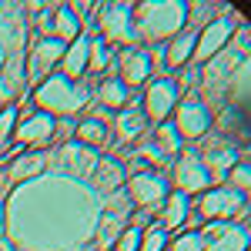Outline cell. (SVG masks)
<instances>
[{
    "label": "cell",
    "mask_w": 251,
    "mask_h": 251,
    "mask_svg": "<svg viewBox=\"0 0 251 251\" xmlns=\"http://www.w3.org/2000/svg\"><path fill=\"white\" fill-rule=\"evenodd\" d=\"M184 24H188V3H164V0L134 3V40L161 44L181 34Z\"/></svg>",
    "instance_id": "obj_1"
},
{
    "label": "cell",
    "mask_w": 251,
    "mask_h": 251,
    "mask_svg": "<svg viewBox=\"0 0 251 251\" xmlns=\"http://www.w3.org/2000/svg\"><path fill=\"white\" fill-rule=\"evenodd\" d=\"M34 100H37L40 111L50 117H74L77 111H84L91 104V87L80 84V80H67L60 74H50L34 91Z\"/></svg>",
    "instance_id": "obj_2"
},
{
    "label": "cell",
    "mask_w": 251,
    "mask_h": 251,
    "mask_svg": "<svg viewBox=\"0 0 251 251\" xmlns=\"http://www.w3.org/2000/svg\"><path fill=\"white\" fill-rule=\"evenodd\" d=\"M191 214L201 225H234V218H241V225H245L248 221V194H238L228 184L208 188L204 194H198Z\"/></svg>",
    "instance_id": "obj_3"
},
{
    "label": "cell",
    "mask_w": 251,
    "mask_h": 251,
    "mask_svg": "<svg viewBox=\"0 0 251 251\" xmlns=\"http://www.w3.org/2000/svg\"><path fill=\"white\" fill-rule=\"evenodd\" d=\"M94 20H97V34L111 50L121 47H137L134 40V3H97L94 7Z\"/></svg>",
    "instance_id": "obj_4"
},
{
    "label": "cell",
    "mask_w": 251,
    "mask_h": 251,
    "mask_svg": "<svg viewBox=\"0 0 251 251\" xmlns=\"http://www.w3.org/2000/svg\"><path fill=\"white\" fill-rule=\"evenodd\" d=\"M168 191H171V184H168L164 171H154V168H141V171H134L127 177V201L148 214L164 204Z\"/></svg>",
    "instance_id": "obj_5"
},
{
    "label": "cell",
    "mask_w": 251,
    "mask_h": 251,
    "mask_svg": "<svg viewBox=\"0 0 251 251\" xmlns=\"http://www.w3.org/2000/svg\"><path fill=\"white\" fill-rule=\"evenodd\" d=\"M117 71V80L127 87V91H134V87H144V84H151L157 71V57H154V47L148 50V47H127V50H121L111 64Z\"/></svg>",
    "instance_id": "obj_6"
},
{
    "label": "cell",
    "mask_w": 251,
    "mask_h": 251,
    "mask_svg": "<svg viewBox=\"0 0 251 251\" xmlns=\"http://www.w3.org/2000/svg\"><path fill=\"white\" fill-rule=\"evenodd\" d=\"M211 121H214L211 104L201 100L198 94L177 100V107H174V127H177V134L184 137V144L188 141H201V137L211 134Z\"/></svg>",
    "instance_id": "obj_7"
},
{
    "label": "cell",
    "mask_w": 251,
    "mask_h": 251,
    "mask_svg": "<svg viewBox=\"0 0 251 251\" xmlns=\"http://www.w3.org/2000/svg\"><path fill=\"white\" fill-rule=\"evenodd\" d=\"M177 100H181L177 80L154 77L148 87H144V94H141V104H137V107H141V114L148 117V124H164V121H171Z\"/></svg>",
    "instance_id": "obj_8"
},
{
    "label": "cell",
    "mask_w": 251,
    "mask_h": 251,
    "mask_svg": "<svg viewBox=\"0 0 251 251\" xmlns=\"http://www.w3.org/2000/svg\"><path fill=\"white\" fill-rule=\"evenodd\" d=\"M234 30H238V20L228 17V14H218L211 24H204L198 34H194V54H191V64H208L214 54H221L228 44H231Z\"/></svg>",
    "instance_id": "obj_9"
},
{
    "label": "cell",
    "mask_w": 251,
    "mask_h": 251,
    "mask_svg": "<svg viewBox=\"0 0 251 251\" xmlns=\"http://www.w3.org/2000/svg\"><path fill=\"white\" fill-rule=\"evenodd\" d=\"M171 177H174V191L181 194H204L208 188H214L211 171L204 168V161L198 157V151H181V154L171 161Z\"/></svg>",
    "instance_id": "obj_10"
},
{
    "label": "cell",
    "mask_w": 251,
    "mask_h": 251,
    "mask_svg": "<svg viewBox=\"0 0 251 251\" xmlns=\"http://www.w3.org/2000/svg\"><path fill=\"white\" fill-rule=\"evenodd\" d=\"M67 44L57 37H34V44L27 47V60H24V74L27 80H40L50 77L60 67V57H64Z\"/></svg>",
    "instance_id": "obj_11"
},
{
    "label": "cell",
    "mask_w": 251,
    "mask_h": 251,
    "mask_svg": "<svg viewBox=\"0 0 251 251\" xmlns=\"http://www.w3.org/2000/svg\"><path fill=\"white\" fill-rule=\"evenodd\" d=\"M194 151H198V157L204 161V168L211 171V177H225V174H228V171L234 168V164L241 161V154H238V148H234L231 141L218 137V134L201 137V144H198Z\"/></svg>",
    "instance_id": "obj_12"
},
{
    "label": "cell",
    "mask_w": 251,
    "mask_h": 251,
    "mask_svg": "<svg viewBox=\"0 0 251 251\" xmlns=\"http://www.w3.org/2000/svg\"><path fill=\"white\" fill-rule=\"evenodd\" d=\"M54 134H57V117L44 114V111H34L30 117H24L14 131V141L20 148H44V144H54Z\"/></svg>",
    "instance_id": "obj_13"
},
{
    "label": "cell",
    "mask_w": 251,
    "mask_h": 251,
    "mask_svg": "<svg viewBox=\"0 0 251 251\" xmlns=\"http://www.w3.org/2000/svg\"><path fill=\"white\" fill-rule=\"evenodd\" d=\"M148 117L141 114V107L137 104H127L124 111H117L114 124H111V141L121 144V148H134L137 141H144L148 137Z\"/></svg>",
    "instance_id": "obj_14"
},
{
    "label": "cell",
    "mask_w": 251,
    "mask_h": 251,
    "mask_svg": "<svg viewBox=\"0 0 251 251\" xmlns=\"http://www.w3.org/2000/svg\"><path fill=\"white\" fill-rule=\"evenodd\" d=\"M57 161H60V168L71 174L74 181H87V177H91V171L97 168L100 154H97V151H91V148H84V144H77V141H67V144H60Z\"/></svg>",
    "instance_id": "obj_15"
},
{
    "label": "cell",
    "mask_w": 251,
    "mask_h": 251,
    "mask_svg": "<svg viewBox=\"0 0 251 251\" xmlns=\"http://www.w3.org/2000/svg\"><path fill=\"white\" fill-rule=\"evenodd\" d=\"M91 184H94L97 198L104 194H114V191H124V181H127V171H124V164L117 161V157H100L97 161V168L91 171V177H87Z\"/></svg>",
    "instance_id": "obj_16"
},
{
    "label": "cell",
    "mask_w": 251,
    "mask_h": 251,
    "mask_svg": "<svg viewBox=\"0 0 251 251\" xmlns=\"http://www.w3.org/2000/svg\"><path fill=\"white\" fill-rule=\"evenodd\" d=\"M87 54H91V37L80 34V37L64 50L57 74H60V77H67V80H84V77H87Z\"/></svg>",
    "instance_id": "obj_17"
},
{
    "label": "cell",
    "mask_w": 251,
    "mask_h": 251,
    "mask_svg": "<svg viewBox=\"0 0 251 251\" xmlns=\"http://www.w3.org/2000/svg\"><path fill=\"white\" fill-rule=\"evenodd\" d=\"M74 141L84 144V148H91V151H100V148L111 144V124H107L104 117H97V114H87L84 121H77Z\"/></svg>",
    "instance_id": "obj_18"
},
{
    "label": "cell",
    "mask_w": 251,
    "mask_h": 251,
    "mask_svg": "<svg viewBox=\"0 0 251 251\" xmlns=\"http://www.w3.org/2000/svg\"><path fill=\"white\" fill-rule=\"evenodd\" d=\"M157 214H161V228H168V231H177V228H184L188 225V218H191V198L181 191H168V198H164V204L157 208Z\"/></svg>",
    "instance_id": "obj_19"
},
{
    "label": "cell",
    "mask_w": 251,
    "mask_h": 251,
    "mask_svg": "<svg viewBox=\"0 0 251 251\" xmlns=\"http://www.w3.org/2000/svg\"><path fill=\"white\" fill-rule=\"evenodd\" d=\"M191 54H194V30H181V34H174L168 44H164V50H161V60H164V67H171V71H181L184 64H191Z\"/></svg>",
    "instance_id": "obj_20"
},
{
    "label": "cell",
    "mask_w": 251,
    "mask_h": 251,
    "mask_svg": "<svg viewBox=\"0 0 251 251\" xmlns=\"http://www.w3.org/2000/svg\"><path fill=\"white\" fill-rule=\"evenodd\" d=\"M80 34H84V17L74 14L71 3H57L54 7V37L64 44H74Z\"/></svg>",
    "instance_id": "obj_21"
},
{
    "label": "cell",
    "mask_w": 251,
    "mask_h": 251,
    "mask_svg": "<svg viewBox=\"0 0 251 251\" xmlns=\"http://www.w3.org/2000/svg\"><path fill=\"white\" fill-rule=\"evenodd\" d=\"M151 141H154V148L161 154L174 161V157L184 151V137L177 134V127H174V121H164V124H154V131H151Z\"/></svg>",
    "instance_id": "obj_22"
},
{
    "label": "cell",
    "mask_w": 251,
    "mask_h": 251,
    "mask_svg": "<svg viewBox=\"0 0 251 251\" xmlns=\"http://www.w3.org/2000/svg\"><path fill=\"white\" fill-rule=\"evenodd\" d=\"M97 100H100V107H107V111H124L127 104H131V91L121 84L117 77H104L100 80V87H97Z\"/></svg>",
    "instance_id": "obj_23"
},
{
    "label": "cell",
    "mask_w": 251,
    "mask_h": 251,
    "mask_svg": "<svg viewBox=\"0 0 251 251\" xmlns=\"http://www.w3.org/2000/svg\"><path fill=\"white\" fill-rule=\"evenodd\" d=\"M204 251H248V225H228V231L208 241Z\"/></svg>",
    "instance_id": "obj_24"
},
{
    "label": "cell",
    "mask_w": 251,
    "mask_h": 251,
    "mask_svg": "<svg viewBox=\"0 0 251 251\" xmlns=\"http://www.w3.org/2000/svg\"><path fill=\"white\" fill-rule=\"evenodd\" d=\"M47 168V157L44 154H17V161L10 164L7 177L10 181H34V174H40Z\"/></svg>",
    "instance_id": "obj_25"
},
{
    "label": "cell",
    "mask_w": 251,
    "mask_h": 251,
    "mask_svg": "<svg viewBox=\"0 0 251 251\" xmlns=\"http://www.w3.org/2000/svg\"><path fill=\"white\" fill-rule=\"evenodd\" d=\"M111 64H114V50L104 44L100 37H91V54H87V74L97 77V74H104V71H111Z\"/></svg>",
    "instance_id": "obj_26"
},
{
    "label": "cell",
    "mask_w": 251,
    "mask_h": 251,
    "mask_svg": "<svg viewBox=\"0 0 251 251\" xmlns=\"http://www.w3.org/2000/svg\"><path fill=\"white\" fill-rule=\"evenodd\" d=\"M168 241H171V231L168 228L148 225V228H141V248L137 251H168Z\"/></svg>",
    "instance_id": "obj_27"
},
{
    "label": "cell",
    "mask_w": 251,
    "mask_h": 251,
    "mask_svg": "<svg viewBox=\"0 0 251 251\" xmlns=\"http://www.w3.org/2000/svg\"><path fill=\"white\" fill-rule=\"evenodd\" d=\"M204 238H201V231L198 228H191V231H181V234H171V241H168V251H204Z\"/></svg>",
    "instance_id": "obj_28"
},
{
    "label": "cell",
    "mask_w": 251,
    "mask_h": 251,
    "mask_svg": "<svg viewBox=\"0 0 251 251\" xmlns=\"http://www.w3.org/2000/svg\"><path fill=\"white\" fill-rule=\"evenodd\" d=\"M225 181H228V188H234L238 194H248V188H251V168H248V161L241 157L231 171L225 174Z\"/></svg>",
    "instance_id": "obj_29"
},
{
    "label": "cell",
    "mask_w": 251,
    "mask_h": 251,
    "mask_svg": "<svg viewBox=\"0 0 251 251\" xmlns=\"http://www.w3.org/2000/svg\"><path fill=\"white\" fill-rule=\"evenodd\" d=\"M0 34H3V44L14 50L17 47L20 50V44H24V20L20 17H7L3 24H0Z\"/></svg>",
    "instance_id": "obj_30"
},
{
    "label": "cell",
    "mask_w": 251,
    "mask_h": 251,
    "mask_svg": "<svg viewBox=\"0 0 251 251\" xmlns=\"http://www.w3.org/2000/svg\"><path fill=\"white\" fill-rule=\"evenodd\" d=\"M141 248V228H124V231L117 234V241L111 245V251H137Z\"/></svg>",
    "instance_id": "obj_31"
},
{
    "label": "cell",
    "mask_w": 251,
    "mask_h": 251,
    "mask_svg": "<svg viewBox=\"0 0 251 251\" xmlns=\"http://www.w3.org/2000/svg\"><path fill=\"white\" fill-rule=\"evenodd\" d=\"M14 121H17V107H14V104H7V107L0 111V141H3V137H10Z\"/></svg>",
    "instance_id": "obj_32"
},
{
    "label": "cell",
    "mask_w": 251,
    "mask_h": 251,
    "mask_svg": "<svg viewBox=\"0 0 251 251\" xmlns=\"http://www.w3.org/2000/svg\"><path fill=\"white\" fill-rule=\"evenodd\" d=\"M0 251H17L14 245H7V241H0Z\"/></svg>",
    "instance_id": "obj_33"
},
{
    "label": "cell",
    "mask_w": 251,
    "mask_h": 251,
    "mask_svg": "<svg viewBox=\"0 0 251 251\" xmlns=\"http://www.w3.org/2000/svg\"><path fill=\"white\" fill-rule=\"evenodd\" d=\"M0 234H3V211H0Z\"/></svg>",
    "instance_id": "obj_34"
}]
</instances>
